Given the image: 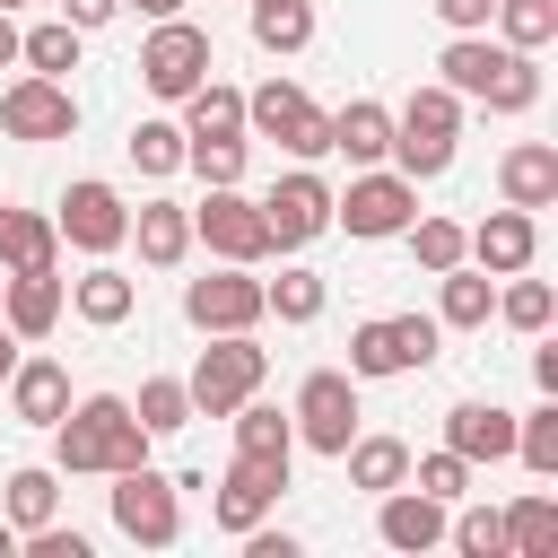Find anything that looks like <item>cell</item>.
Wrapping results in <instances>:
<instances>
[{"label":"cell","mask_w":558,"mask_h":558,"mask_svg":"<svg viewBox=\"0 0 558 558\" xmlns=\"http://www.w3.org/2000/svg\"><path fill=\"white\" fill-rule=\"evenodd\" d=\"M148 445H157V436L131 418L122 392H87V401H70V410L52 418V471H61V480L131 471V462H148Z\"/></svg>","instance_id":"1"},{"label":"cell","mask_w":558,"mask_h":558,"mask_svg":"<svg viewBox=\"0 0 558 558\" xmlns=\"http://www.w3.org/2000/svg\"><path fill=\"white\" fill-rule=\"evenodd\" d=\"M262 375H270V349H262L253 331H209L201 366L183 375V392H192V418H227L244 392H262Z\"/></svg>","instance_id":"2"},{"label":"cell","mask_w":558,"mask_h":558,"mask_svg":"<svg viewBox=\"0 0 558 558\" xmlns=\"http://www.w3.org/2000/svg\"><path fill=\"white\" fill-rule=\"evenodd\" d=\"M436 340H445L436 314H375V323L349 331V375H357V384H375V375H418V366H436Z\"/></svg>","instance_id":"3"},{"label":"cell","mask_w":558,"mask_h":558,"mask_svg":"<svg viewBox=\"0 0 558 558\" xmlns=\"http://www.w3.org/2000/svg\"><path fill=\"white\" fill-rule=\"evenodd\" d=\"M113 480V532L140 541V549H174L183 541V480L131 462V471H105Z\"/></svg>","instance_id":"4"},{"label":"cell","mask_w":558,"mask_h":558,"mask_svg":"<svg viewBox=\"0 0 558 558\" xmlns=\"http://www.w3.org/2000/svg\"><path fill=\"white\" fill-rule=\"evenodd\" d=\"M244 131H262V140H279L288 157H331V113L296 87V78H262L253 96H244Z\"/></svg>","instance_id":"5"},{"label":"cell","mask_w":558,"mask_h":558,"mask_svg":"<svg viewBox=\"0 0 558 558\" xmlns=\"http://www.w3.org/2000/svg\"><path fill=\"white\" fill-rule=\"evenodd\" d=\"M410 218H418V183H410V174L366 166L349 192H331V227H349L357 244H384V235H401Z\"/></svg>","instance_id":"6"},{"label":"cell","mask_w":558,"mask_h":558,"mask_svg":"<svg viewBox=\"0 0 558 558\" xmlns=\"http://www.w3.org/2000/svg\"><path fill=\"white\" fill-rule=\"evenodd\" d=\"M296 445H314V453H349V436H357V375L349 366H314L305 384H296Z\"/></svg>","instance_id":"7"},{"label":"cell","mask_w":558,"mask_h":558,"mask_svg":"<svg viewBox=\"0 0 558 558\" xmlns=\"http://www.w3.org/2000/svg\"><path fill=\"white\" fill-rule=\"evenodd\" d=\"M140 78H148V96L183 105V96L209 78V35H201L192 17H157L148 44H140Z\"/></svg>","instance_id":"8"},{"label":"cell","mask_w":558,"mask_h":558,"mask_svg":"<svg viewBox=\"0 0 558 558\" xmlns=\"http://www.w3.org/2000/svg\"><path fill=\"white\" fill-rule=\"evenodd\" d=\"M192 244H209L218 262H270V227H262V201H244L235 183H209V201L192 209Z\"/></svg>","instance_id":"9"},{"label":"cell","mask_w":558,"mask_h":558,"mask_svg":"<svg viewBox=\"0 0 558 558\" xmlns=\"http://www.w3.org/2000/svg\"><path fill=\"white\" fill-rule=\"evenodd\" d=\"M262 227H270V253H305V244L331 227V183H323L314 166L279 174V183L262 192Z\"/></svg>","instance_id":"10"},{"label":"cell","mask_w":558,"mask_h":558,"mask_svg":"<svg viewBox=\"0 0 558 558\" xmlns=\"http://www.w3.org/2000/svg\"><path fill=\"white\" fill-rule=\"evenodd\" d=\"M0 131H9V140H70V131H78L70 78H44V70L9 78V87H0Z\"/></svg>","instance_id":"11"},{"label":"cell","mask_w":558,"mask_h":558,"mask_svg":"<svg viewBox=\"0 0 558 558\" xmlns=\"http://www.w3.org/2000/svg\"><path fill=\"white\" fill-rule=\"evenodd\" d=\"M270 305H262V279L244 270V262H227V270H209V279H192L183 288V323L192 331H253Z\"/></svg>","instance_id":"12"},{"label":"cell","mask_w":558,"mask_h":558,"mask_svg":"<svg viewBox=\"0 0 558 558\" xmlns=\"http://www.w3.org/2000/svg\"><path fill=\"white\" fill-rule=\"evenodd\" d=\"M279 488H288V462H262V453H235L227 462V480H218V497H209V523L218 532H253L270 506H279Z\"/></svg>","instance_id":"13"},{"label":"cell","mask_w":558,"mask_h":558,"mask_svg":"<svg viewBox=\"0 0 558 558\" xmlns=\"http://www.w3.org/2000/svg\"><path fill=\"white\" fill-rule=\"evenodd\" d=\"M61 244H78V253H113L122 235H131V209H122V192L113 183H96V174H78L70 192H61Z\"/></svg>","instance_id":"14"},{"label":"cell","mask_w":558,"mask_h":558,"mask_svg":"<svg viewBox=\"0 0 558 558\" xmlns=\"http://www.w3.org/2000/svg\"><path fill=\"white\" fill-rule=\"evenodd\" d=\"M532 253H541V227H532V209H488L480 227H462V262H480L488 279H514V270H532Z\"/></svg>","instance_id":"15"},{"label":"cell","mask_w":558,"mask_h":558,"mask_svg":"<svg viewBox=\"0 0 558 558\" xmlns=\"http://www.w3.org/2000/svg\"><path fill=\"white\" fill-rule=\"evenodd\" d=\"M61 305H70V279L61 270H0V323L17 340H52Z\"/></svg>","instance_id":"16"},{"label":"cell","mask_w":558,"mask_h":558,"mask_svg":"<svg viewBox=\"0 0 558 558\" xmlns=\"http://www.w3.org/2000/svg\"><path fill=\"white\" fill-rule=\"evenodd\" d=\"M445 445L480 471V462H506L514 453V410H497V401H453L445 410Z\"/></svg>","instance_id":"17"},{"label":"cell","mask_w":558,"mask_h":558,"mask_svg":"<svg viewBox=\"0 0 558 558\" xmlns=\"http://www.w3.org/2000/svg\"><path fill=\"white\" fill-rule=\"evenodd\" d=\"M375 532H384V549H436L445 541V497H427V488H384V514H375Z\"/></svg>","instance_id":"18"},{"label":"cell","mask_w":558,"mask_h":558,"mask_svg":"<svg viewBox=\"0 0 558 558\" xmlns=\"http://www.w3.org/2000/svg\"><path fill=\"white\" fill-rule=\"evenodd\" d=\"M497 192H506V209H549L558 201V148L549 140H514L497 157Z\"/></svg>","instance_id":"19"},{"label":"cell","mask_w":558,"mask_h":558,"mask_svg":"<svg viewBox=\"0 0 558 558\" xmlns=\"http://www.w3.org/2000/svg\"><path fill=\"white\" fill-rule=\"evenodd\" d=\"M122 244H140V262H148V270H174V262L192 253V209H183V201H140Z\"/></svg>","instance_id":"20"},{"label":"cell","mask_w":558,"mask_h":558,"mask_svg":"<svg viewBox=\"0 0 558 558\" xmlns=\"http://www.w3.org/2000/svg\"><path fill=\"white\" fill-rule=\"evenodd\" d=\"M131 305H140V288H131V270H113L105 253L70 279V314L78 323H96V331H113V323H131Z\"/></svg>","instance_id":"21"},{"label":"cell","mask_w":558,"mask_h":558,"mask_svg":"<svg viewBox=\"0 0 558 558\" xmlns=\"http://www.w3.org/2000/svg\"><path fill=\"white\" fill-rule=\"evenodd\" d=\"M488 314H497V279H488L480 262L436 270V323H445V331H480Z\"/></svg>","instance_id":"22"},{"label":"cell","mask_w":558,"mask_h":558,"mask_svg":"<svg viewBox=\"0 0 558 558\" xmlns=\"http://www.w3.org/2000/svg\"><path fill=\"white\" fill-rule=\"evenodd\" d=\"M9 410H17V427H52L70 410V375L52 357H17L9 366Z\"/></svg>","instance_id":"23"},{"label":"cell","mask_w":558,"mask_h":558,"mask_svg":"<svg viewBox=\"0 0 558 558\" xmlns=\"http://www.w3.org/2000/svg\"><path fill=\"white\" fill-rule=\"evenodd\" d=\"M331 148H340L349 166H384V148H392V105L349 96V105L331 113Z\"/></svg>","instance_id":"24"},{"label":"cell","mask_w":558,"mask_h":558,"mask_svg":"<svg viewBox=\"0 0 558 558\" xmlns=\"http://www.w3.org/2000/svg\"><path fill=\"white\" fill-rule=\"evenodd\" d=\"M0 270H61V227L35 209H0Z\"/></svg>","instance_id":"25"},{"label":"cell","mask_w":558,"mask_h":558,"mask_svg":"<svg viewBox=\"0 0 558 558\" xmlns=\"http://www.w3.org/2000/svg\"><path fill=\"white\" fill-rule=\"evenodd\" d=\"M183 140H244V87L201 78V87L183 96Z\"/></svg>","instance_id":"26"},{"label":"cell","mask_w":558,"mask_h":558,"mask_svg":"<svg viewBox=\"0 0 558 558\" xmlns=\"http://www.w3.org/2000/svg\"><path fill=\"white\" fill-rule=\"evenodd\" d=\"M227 418H235V453H262V462H296V418H288V410H270V401H253V392H244Z\"/></svg>","instance_id":"27"},{"label":"cell","mask_w":558,"mask_h":558,"mask_svg":"<svg viewBox=\"0 0 558 558\" xmlns=\"http://www.w3.org/2000/svg\"><path fill=\"white\" fill-rule=\"evenodd\" d=\"M349 488H366V497H384V488H401L410 480V445L401 436H349Z\"/></svg>","instance_id":"28"},{"label":"cell","mask_w":558,"mask_h":558,"mask_svg":"<svg viewBox=\"0 0 558 558\" xmlns=\"http://www.w3.org/2000/svg\"><path fill=\"white\" fill-rule=\"evenodd\" d=\"M9 532L26 541V532H44L52 514H61V471H44V462H26V471H9Z\"/></svg>","instance_id":"29"},{"label":"cell","mask_w":558,"mask_h":558,"mask_svg":"<svg viewBox=\"0 0 558 558\" xmlns=\"http://www.w3.org/2000/svg\"><path fill=\"white\" fill-rule=\"evenodd\" d=\"M480 105H488V113H532V105H541V61L506 44V52H497V70L480 78Z\"/></svg>","instance_id":"30"},{"label":"cell","mask_w":558,"mask_h":558,"mask_svg":"<svg viewBox=\"0 0 558 558\" xmlns=\"http://www.w3.org/2000/svg\"><path fill=\"white\" fill-rule=\"evenodd\" d=\"M506 549H514V558H549V549H558V497H549V488H532V497L506 506Z\"/></svg>","instance_id":"31"},{"label":"cell","mask_w":558,"mask_h":558,"mask_svg":"<svg viewBox=\"0 0 558 558\" xmlns=\"http://www.w3.org/2000/svg\"><path fill=\"white\" fill-rule=\"evenodd\" d=\"M497 52H506V44H488V35H453V44L436 52V78H445L462 105H480V78L497 70Z\"/></svg>","instance_id":"32"},{"label":"cell","mask_w":558,"mask_h":558,"mask_svg":"<svg viewBox=\"0 0 558 558\" xmlns=\"http://www.w3.org/2000/svg\"><path fill=\"white\" fill-rule=\"evenodd\" d=\"M488 26H497V44L541 52V44H558V0H497V9H488Z\"/></svg>","instance_id":"33"},{"label":"cell","mask_w":558,"mask_h":558,"mask_svg":"<svg viewBox=\"0 0 558 558\" xmlns=\"http://www.w3.org/2000/svg\"><path fill=\"white\" fill-rule=\"evenodd\" d=\"M253 44L262 52H305L314 44V0H253Z\"/></svg>","instance_id":"34"},{"label":"cell","mask_w":558,"mask_h":558,"mask_svg":"<svg viewBox=\"0 0 558 558\" xmlns=\"http://www.w3.org/2000/svg\"><path fill=\"white\" fill-rule=\"evenodd\" d=\"M262 305H270L279 323H314V314L331 305V288H323V270H305V262H296V270L262 279Z\"/></svg>","instance_id":"35"},{"label":"cell","mask_w":558,"mask_h":558,"mask_svg":"<svg viewBox=\"0 0 558 558\" xmlns=\"http://www.w3.org/2000/svg\"><path fill=\"white\" fill-rule=\"evenodd\" d=\"M17 61L44 70V78H70V70H78V26H70V17H44L35 35H17Z\"/></svg>","instance_id":"36"},{"label":"cell","mask_w":558,"mask_h":558,"mask_svg":"<svg viewBox=\"0 0 558 558\" xmlns=\"http://www.w3.org/2000/svg\"><path fill=\"white\" fill-rule=\"evenodd\" d=\"M392 131H462V96H453L445 78H418V87L401 96V113H392Z\"/></svg>","instance_id":"37"},{"label":"cell","mask_w":558,"mask_h":558,"mask_svg":"<svg viewBox=\"0 0 558 558\" xmlns=\"http://www.w3.org/2000/svg\"><path fill=\"white\" fill-rule=\"evenodd\" d=\"M392 174H410V183H436L445 166H453V131H392Z\"/></svg>","instance_id":"38"},{"label":"cell","mask_w":558,"mask_h":558,"mask_svg":"<svg viewBox=\"0 0 558 558\" xmlns=\"http://www.w3.org/2000/svg\"><path fill=\"white\" fill-rule=\"evenodd\" d=\"M131 418H140L148 436H183V427H192V392H183L174 375H148L140 401H131Z\"/></svg>","instance_id":"39"},{"label":"cell","mask_w":558,"mask_h":558,"mask_svg":"<svg viewBox=\"0 0 558 558\" xmlns=\"http://www.w3.org/2000/svg\"><path fill=\"white\" fill-rule=\"evenodd\" d=\"M462 506V497H453ZM445 541L462 549V558H506V514L497 506H462V514H445Z\"/></svg>","instance_id":"40"},{"label":"cell","mask_w":558,"mask_h":558,"mask_svg":"<svg viewBox=\"0 0 558 558\" xmlns=\"http://www.w3.org/2000/svg\"><path fill=\"white\" fill-rule=\"evenodd\" d=\"M514 462H523V471H541V480L558 471V392H549L532 418H514Z\"/></svg>","instance_id":"41"},{"label":"cell","mask_w":558,"mask_h":558,"mask_svg":"<svg viewBox=\"0 0 558 558\" xmlns=\"http://www.w3.org/2000/svg\"><path fill=\"white\" fill-rule=\"evenodd\" d=\"M122 148H131L140 174H174V166H183V122H131Z\"/></svg>","instance_id":"42"},{"label":"cell","mask_w":558,"mask_h":558,"mask_svg":"<svg viewBox=\"0 0 558 558\" xmlns=\"http://www.w3.org/2000/svg\"><path fill=\"white\" fill-rule=\"evenodd\" d=\"M497 314H506L514 331H549V314H558V296H549V279H523V270H514V279L497 288Z\"/></svg>","instance_id":"43"},{"label":"cell","mask_w":558,"mask_h":558,"mask_svg":"<svg viewBox=\"0 0 558 558\" xmlns=\"http://www.w3.org/2000/svg\"><path fill=\"white\" fill-rule=\"evenodd\" d=\"M410 488H427V497H471V462L453 453V445H436V453H410Z\"/></svg>","instance_id":"44"},{"label":"cell","mask_w":558,"mask_h":558,"mask_svg":"<svg viewBox=\"0 0 558 558\" xmlns=\"http://www.w3.org/2000/svg\"><path fill=\"white\" fill-rule=\"evenodd\" d=\"M401 235H410V253H418V270H427V279L462 262V227H453V218H410Z\"/></svg>","instance_id":"45"},{"label":"cell","mask_w":558,"mask_h":558,"mask_svg":"<svg viewBox=\"0 0 558 558\" xmlns=\"http://www.w3.org/2000/svg\"><path fill=\"white\" fill-rule=\"evenodd\" d=\"M183 166L201 183H244V140H183Z\"/></svg>","instance_id":"46"},{"label":"cell","mask_w":558,"mask_h":558,"mask_svg":"<svg viewBox=\"0 0 558 558\" xmlns=\"http://www.w3.org/2000/svg\"><path fill=\"white\" fill-rule=\"evenodd\" d=\"M427 9H436L453 35H488V9H497V0H427Z\"/></svg>","instance_id":"47"},{"label":"cell","mask_w":558,"mask_h":558,"mask_svg":"<svg viewBox=\"0 0 558 558\" xmlns=\"http://www.w3.org/2000/svg\"><path fill=\"white\" fill-rule=\"evenodd\" d=\"M26 549H35V558H87V541H78V532H61V523L26 532Z\"/></svg>","instance_id":"48"},{"label":"cell","mask_w":558,"mask_h":558,"mask_svg":"<svg viewBox=\"0 0 558 558\" xmlns=\"http://www.w3.org/2000/svg\"><path fill=\"white\" fill-rule=\"evenodd\" d=\"M61 17H70L78 35H96V26H113V17H122V0H61Z\"/></svg>","instance_id":"49"},{"label":"cell","mask_w":558,"mask_h":558,"mask_svg":"<svg viewBox=\"0 0 558 558\" xmlns=\"http://www.w3.org/2000/svg\"><path fill=\"white\" fill-rule=\"evenodd\" d=\"M532 340H541V331H532ZM532 384H541V392H558V340H541V349H532Z\"/></svg>","instance_id":"50"},{"label":"cell","mask_w":558,"mask_h":558,"mask_svg":"<svg viewBox=\"0 0 558 558\" xmlns=\"http://www.w3.org/2000/svg\"><path fill=\"white\" fill-rule=\"evenodd\" d=\"M122 9H140L148 26H157V17H183V0H122Z\"/></svg>","instance_id":"51"},{"label":"cell","mask_w":558,"mask_h":558,"mask_svg":"<svg viewBox=\"0 0 558 558\" xmlns=\"http://www.w3.org/2000/svg\"><path fill=\"white\" fill-rule=\"evenodd\" d=\"M17 61V26H9V9H0V70Z\"/></svg>","instance_id":"52"},{"label":"cell","mask_w":558,"mask_h":558,"mask_svg":"<svg viewBox=\"0 0 558 558\" xmlns=\"http://www.w3.org/2000/svg\"><path fill=\"white\" fill-rule=\"evenodd\" d=\"M9 366H17V331L0 323V384H9Z\"/></svg>","instance_id":"53"},{"label":"cell","mask_w":558,"mask_h":558,"mask_svg":"<svg viewBox=\"0 0 558 558\" xmlns=\"http://www.w3.org/2000/svg\"><path fill=\"white\" fill-rule=\"evenodd\" d=\"M9 549H17V532H9V523H0V558H9Z\"/></svg>","instance_id":"54"},{"label":"cell","mask_w":558,"mask_h":558,"mask_svg":"<svg viewBox=\"0 0 558 558\" xmlns=\"http://www.w3.org/2000/svg\"><path fill=\"white\" fill-rule=\"evenodd\" d=\"M0 9H17V0H0Z\"/></svg>","instance_id":"55"}]
</instances>
